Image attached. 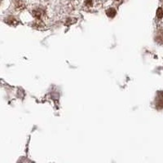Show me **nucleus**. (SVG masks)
<instances>
[{
    "label": "nucleus",
    "mask_w": 163,
    "mask_h": 163,
    "mask_svg": "<svg viewBox=\"0 0 163 163\" xmlns=\"http://www.w3.org/2000/svg\"><path fill=\"white\" fill-rule=\"evenodd\" d=\"M14 5L16 10H22L26 7V5L22 0H14Z\"/></svg>",
    "instance_id": "nucleus-1"
},
{
    "label": "nucleus",
    "mask_w": 163,
    "mask_h": 163,
    "mask_svg": "<svg viewBox=\"0 0 163 163\" xmlns=\"http://www.w3.org/2000/svg\"><path fill=\"white\" fill-rule=\"evenodd\" d=\"M43 11L40 8H38V9H35L33 11V16H34L37 19H41L42 17L43 16Z\"/></svg>",
    "instance_id": "nucleus-2"
},
{
    "label": "nucleus",
    "mask_w": 163,
    "mask_h": 163,
    "mask_svg": "<svg viewBox=\"0 0 163 163\" xmlns=\"http://www.w3.org/2000/svg\"><path fill=\"white\" fill-rule=\"evenodd\" d=\"M6 22L7 23V24H9V25H12V26H14V25H16V20L14 18V17H12V16H10V17H8L7 19L6 20Z\"/></svg>",
    "instance_id": "nucleus-3"
},
{
    "label": "nucleus",
    "mask_w": 163,
    "mask_h": 163,
    "mask_svg": "<svg viewBox=\"0 0 163 163\" xmlns=\"http://www.w3.org/2000/svg\"><path fill=\"white\" fill-rule=\"evenodd\" d=\"M94 3H95V0H86L84 5H85V7L89 8V7H92L94 6Z\"/></svg>",
    "instance_id": "nucleus-4"
},
{
    "label": "nucleus",
    "mask_w": 163,
    "mask_h": 163,
    "mask_svg": "<svg viewBox=\"0 0 163 163\" xmlns=\"http://www.w3.org/2000/svg\"><path fill=\"white\" fill-rule=\"evenodd\" d=\"M107 15L110 17H113L116 15V10L114 8H109L107 11Z\"/></svg>",
    "instance_id": "nucleus-5"
},
{
    "label": "nucleus",
    "mask_w": 163,
    "mask_h": 163,
    "mask_svg": "<svg viewBox=\"0 0 163 163\" xmlns=\"http://www.w3.org/2000/svg\"><path fill=\"white\" fill-rule=\"evenodd\" d=\"M157 18H159V19L162 18V17H163V10H162V8L159 7V8L157 9Z\"/></svg>",
    "instance_id": "nucleus-6"
},
{
    "label": "nucleus",
    "mask_w": 163,
    "mask_h": 163,
    "mask_svg": "<svg viewBox=\"0 0 163 163\" xmlns=\"http://www.w3.org/2000/svg\"><path fill=\"white\" fill-rule=\"evenodd\" d=\"M114 1H115L116 3H121L122 0H114Z\"/></svg>",
    "instance_id": "nucleus-7"
},
{
    "label": "nucleus",
    "mask_w": 163,
    "mask_h": 163,
    "mask_svg": "<svg viewBox=\"0 0 163 163\" xmlns=\"http://www.w3.org/2000/svg\"><path fill=\"white\" fill-rule=\"evenodd\" d=\"M1 2H2V0H0V4H1Z\"/></svg>",
    "instance_id": "nucleus-8"
}]
</instances>
